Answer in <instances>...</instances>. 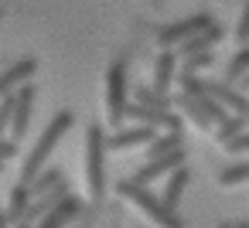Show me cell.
Masks as SVG:
<instances>
[{"mask_svg": "<svg viewBox=\"0 0 249 228\" xmlns=\"http://www.w3.org/2000/svg\"><path fill=\"white\" fill-rule=\"evenodd\" d=\"M72 123H75V116L69 113V109H62V113H55L52 116V123H48V130L41 133V140L35 143V150L28 153V160H24V167H21V184H28L41 167H45V160L52 157V150L58 147V140L72 130Z\"/></svg>", "mask_w": 249, "mask_h": 228, "instance_id": "cell-1", "label": "cell"}, {"mask_svg": "<svg viewBox=\"0 0 249 228\" xmlns=\"http://www.w3.org/2000/svg\"><path fill=\"white\" fill-rule=\"evenodd\" d=\"M116 194H120V197H126L130 204H137V208H140V211H143L157 228H184V221L178 218V211H171V208H167L157 194H150L143 184L120 180V184H116Z\"/></svg>", "mask_w": 249, "mask_h": 228, "instance_id": "cell-2", "label": "cell"}, {"mask_svg": "<svg viewBox=\"0 0 249 228\" xmlns=\"http://www.w3.org/2000/svg\"><path fill=\"white\" fill-rule=\"evenodd\" d=\"M86 187L92 201H103L106 194V133L92 123L86 130Z\"/></svg>", "mask_w": 249, "mask_h": 228, "instance_id": "cell-3", "label": "cell"}, {"mask_svg": "<svg viewBox=\"0 0 249 228\" xmlns=\"http://www.w3.org/2000/svg\"><path fill=\"white\" fill-rule=\"evenodd\" d=\"M123 109H126V65L113 62L106 68V113L113 126H123Z\"/></svg>", "mask_w": 249, "mask_h": 228, "instance_id": "cell-4", "label": "cell"}, {"mask_svg": "<svg viewBox=\"0 0 249 228\" xmlns=\"http://www.w3.org/2000/svg\"><path fill=\"white\" fill-rule=\"evenodd\" d=\"M212 24V14H205V11H198V14H191V17H184V21H174V24H167V28H160L157 31V45L160 48H178L181 41H188V38H195L201 28H208Z\"/></svg>", "mask_w": 249, "mask_h": 228, "instance_id": "cell-5", "label": "cell"}, {"mask_svg": "<svg viewBox=\"0 0 249 228\" xmlns=\"http://www.w3.org/2000/svg\"><path fill=\"white\" fill-rule=\"evenodd\" d=\"M35 85H21V89H14V106H11V140L14 143H21L24 140V133H28V126H31V109H35Z\"/></svg>", "mask_w": 249, "mask_h": 228, "instance_id": "cell-6", "label": "cell"}, {"mask_svg": "<svg viewBox=\"0 0 249 228\" xmlns=\"http://www.w3.org/2000/svg\"><path fill=\"white\" fill-rule=\"evenodd\" d=\"M123 119H133V123H143V126H160L167 133H181V116H174L171 109H150V106H140V102H126L123 109Z\"/></svg>", "mask_w": 249, "mask_h": 228, "instance_id": "cell-7", "label": "cell"}, {"mask_svg": "<svg viewBox=\"0 0 249 228\" xmlns=\"http://www.w3.org/2000/svg\"><path fill=\"white\" fill-rule=\"evenodd\" d=\"M184 163V150L178 147V150H171V153H160V157H150L143 167H137L126 180H133V184H150V180H157V177H164V174H171L174 167H181Z\"/></svg>", "mask_w": 249, "mask_h": 228, "instance_id": "cell-8", "label": "cell"}, {"mask_svg": "<svg viewBox=\"0 0 249 228\" xmlns=\"http://www.w3.org/2000/svg\"><path fill=\"white\" fill-rule=\"evenodd\" d=\"M79 211H82V201L72 197V194H65L52 211H45V214L35 221V228H69V225L79 218Z\"/></svg>", "mask_w": 249, "mask_h": 228, "instance_id": "cell-9", "label": "cell"}, {"mask_svg": "<svg viewBox=\"0 0 249 228\" xmlns=\"http://www.w3.org/2000/svg\"><path fill=\"white\" fill-rule=\"evenodd\" d=\"M35 72H38V62H35V58H21V62H14L11 68H4V72H0V99L11 96L14 89H21Z\"/></svg>", "mask_w": 249, "mask_h": 228, "instance_id": "cell-10", "label": "cell"}, {"mask_svg": "<svg viewBox=\"0 0 249 228\" xmlns=\"http://www.w3.org/2000/svg\"><path fill=\"white\" fill-rule=\"evenodd\" d=\"M218 41H222V28L212 21V24H208V28H201L195 38L181 41V45L174 48V55H178V58H188V55H195V51H212Z\"/></svg>", "mask_w": 249, "mask_h": 228, "instance_id": "cell-11", "label": "cell"}, {"mask_svg": "<svg viewBox=\"0 0 249 228\" xmlns=\"http://www.w3.org/2000/svg\"><path fill=\"white\" fill-rule=\"evenodd\" d=\"M154 126H133V130H116L113 136H106V150H130V147H147L154 140Z\"/></svg>", "mask_w": 249, "mask_h": 228, "instance_id": "cell-12", "label": "cell"}, {"mask_svg": "<svg viewBox=\"0 0 249 228\" xmlns=\"http://www.w3.org/2000/svg\"><path fill=\"white\" fill-rule=\"evenodd\" d=\"M174 75H178V55H174L171 48H164L160 58H157V65H154V85H150V89L160 92V96H167Z\"/></svg>", "mask_w": 249, "mask_h": 228, "instance_id": "cell-13", "label": "cell"}, {"mask_svg": "<svg viewBox=\"0 0 249 228\" xmlns=\"http://www.w3.org/2000/svg\"><path fill=\"white\" fill-rule=\"evenodd\" d=\"M188 180H191V174H188V167H184V163L171 170V177H167V187H164V194H160V201H164V204H167L171 211L178 208L181 194L188 191Z\"/></svg>", "mask_w": 249, "mask_h": 228, "instance_id": "cell-14", "label": "cell"}, {"mask_svg": "<svg viewBox=\"0 0 249 228\" xmlns=\"http://www.w3.org/2000/svg\"><path fill=\"white\" fill-rule=\"evenodd\" d=\"M62 180H65V174H62L58 167H48V170L41 167V170H38V174L28 180V191H31V197H35V194H45V191H52V187H55V184H62Z\"/></svg>", "mask_w": 249, "mask_h": 228, "instance_id": "cell-15", "label": "cell"}, {"mask_svg": "<svg viewBox=\"0 0 249 228\" xmlns=\"http://www.w3.org/2000/svg\"><path fill=\"white\" fill-rule=\"evenodd\" d=\"M249 72V45H239V51L232 55V62L225 65V75H222V82H229V85H235L242 75Z\"/></svg>", "mask_w": 249, "mask_h": 228, "instance_id": "cell-16", "label": "cell"}, {"mask_svg": "<svg viewBox=\"0 0 249 228\" xmlns=\"http://www.w3.org/2000/svg\"><path fill=\"white\" fill-rule=\"evenodd\" d=\"M28 201H31V191H28V184H18V187L11 191V201H7V211H4L11 225L24 218V208H28Z\"/></svg>", "mask_w": 249, "mask_h": 228, "instance_id": "cell-17", "label": "cell"}, {"mask_svg": "<svg viewBox=\"0 0 249 228\" xmlns=\"http://www.w3.org/2000/svg\"><path fill=\"white\" fill-rule=\"evenodd\" d=\"M171 102H174L178 109H184V113H188V116H191V119H195L198 126H208V123H212V119L205 116V109L198 106V99H195V96H188V92H181V96H174Z\"/></svg>", "mask_w": 249, "mask_h": 228, "instance_id": "cell-18", "label": "cell"}, {"mask_svg": "<svg viewBox=\"0 0 249 228\" xmlns=\"http://www.w3.org/2000/svg\"><path fill=\"white\" fill-rule=\"evenodd\" d=\"M178 147H181V133L154 136V140L147 143V160H150V157H160V153H171V150H178Z\"/></svg>", "mask_w": 249, "mask_h": 228, "instance_id": "cell-19", "label": "cell"}, {"mask_svg": "<svg viewBox=\"0 0 249 228\" xmlns=\"http://www.w3.org/2000/svg\"><path fill=\"white\" fill-rule=\"evenodd\" d=\"M137 102H140V106H150V109H171V106H174L171 96H160V92L143 89V85H140V92H137Z\"/></svg>", "mask_w": 249, "mask_h": 228, "instance_id": "cell-20", "label": "cell"}, {"mask_svg": "<svg viewBox=\"0 0 249 228\" xmlns=\"http://www.w3.org/2000/svg\"><path fill=\"white\" fill-rule=\"evenodd\" d=\"M242 126H246V119L229 113V116H225V123H218V130H215V140H218V143H225V140H232L235 133H242Z\"/></svg>", "mask_w": 249, "mask_h": 228, "instance_id": "cell-21", "label": "cell"}, {"mask_svg": "<svg viewBox=\"0 0 249 228\" xmlns=\"http://www.w3.org/2000/svg\"><path fill=\"white\" fill-rule=\"evenodd\" d=\"M242 180H249V160L246 163H235V167H225L218 174V184L222 187H232V184H242Z\"/></svg>", "mask_w": 249, "mask_h": 228, "instance_id": "cell-22", "label": "cell"}, {"mask_svg": "<svg viewBox=\"0 0 249 228\" xmlns=\"http://www.w3.org/2000/svg\"><path fill=\"white\" fill-rule=\"evenodd\" d=\"M181 62H184V72H195L198 75V68H208L212 65V51H195V55H188Z\"/></svg>", "mask_w": 249, "mask_h": 228, "instance_id": "cell-23", "label": "cell"}, {"mask_svg": "<svg viewBox=\"0 0 249 228\" xmlns=\"http://www.w3.org/2000/svg\"><path fill=\"white\" fill-rule=\"evenodd\" d=\"M235 41L239 45H249V0H246V7L239 14V24H235Z\"/></svg>", "mask_w": 249, "mask_h": 228, "instance_id": "cell-24", "label": "cell"}, {"mask_svg": "<svg viewBox=\"0 0 249 228\" xmlns=\"http://www.w3.org/2000/svg\"><path fill=\"white\" fill-rule=\"evenodd\" d=\"M11 106H14V92L0 99V136H4L7 126H11Z\"/></svg>", "mask_w": 249, "mask_h": 228, "instance_id": "cell-25", "label": "cell"}, {"mask_svg": "<svg viewBox=\"0 0 249 228\" xmlns=\"http://www.w3.org/2000/svg\"><path fill=\"white\" fill-rule=\"evenodd\" d=\"M229 153H249V133H235L232 140H225Z\"/></svg>", "mask_w": 249, "mask_h": 228, "instance_id": "cell-26", "label": "cell"}, {"mask_svg": "<svg viewBox=\"0 0 249 228\" xmlns=\"http://www.w3.org/2000/svg\"><path fill=\"white\" fill-rule=\"evenodd\" d=\"M14 157H18V143H14V140H4V136H0V160L7 163V160H14Z\"/></svg>", "mask_w": 249, "mask_h": 228, "instance_id": "cell-27", "label": "cell"}, {"mask_svg": "<svg viewBox=\"0 0 249 228\" xmlns=\"http://www.w3.org/2000/svg\"><path fill=\"white\" fill-rule=\"evenodd\" d=\"M235 89H239V92H249V72H246V75L235 82Z\"/></svg>", "mask_w": 249, "mask_h": 228, "instance_id": "cell-28", "label": "cell"}, {"mask_svg": "<svg viewBox=\"0 0 249 228\" xmlns=\"http://www.w3.org/2000/svg\"><path fill=\"white\" fill-rule=\"evenodd\" d=\"M11 228H35V225H31V221H14Z\"/></svg>", "mask_w": 249, "mask_h": 228, "instance_id": "cell-29", "label": "cell"}, {"mask_svg": "<svg viewBox=\"0 0 249 228\" xmlns=\"http://www.w3.org/2000/svg\"><path fill=\"white\" fill-rule=\"evenodd\" d=\"M0 228H11V221H7V214L0 211Z\"/></svg>", "mask_w": 249, "mask_h": 228, "instance_id": "cell-30", "label": "cell"}, {"mask_svg": "<svg viewBox=\"0 0 249 228\" xmlns=\"http://www.w3.org/2000/svg\"><path fill=\"white\" fill-rule=\"evenodd\" d=\"M218 228H232V225H225V221H222V225H218Z\"/></svg>", "mask_w": 249, "mask_h": 228, "instance_id": "cell-31", "label": "cell"}, {"mask_svg": "<svg viewBox=\"0 0 249 228\" xmlns=\"http://www.w3.org/2000/svg\"><path fill=\"white\" fill-rule=\"evenodd\" d=\"M239 228H249V221H242V225H239Z\"/></svg>", "mask_w": 249, "mask_h": 228, "instance_id": "cell-32", "label": "cell"}, {"mask_svg": "<svg viewBox=\"0 0 249 228\" xmlns=\"http://www.w3.org/2000/svg\"><path fill=\"white\" fill-rule=\"evenodd\" d=\"M0 174H4V160H0Z\"/></svg>", "mask_w": 249, "mask_h": 228, "instance_id": "cell-33", "label": "cell"}, {"mask_svg": "<svg viewBox=\"0 0 249 228\" xmlns=\"http://www.w3.org/2000/svg\"><path fill=\"white\" fill-rule=\"evenodd\" d=\"M246 123H249V113H246Z\"/></svg>", "mask_w": 249, "mask_h": 228, "instance_id": "cell-34", "label": "cell"}]
</instances>
